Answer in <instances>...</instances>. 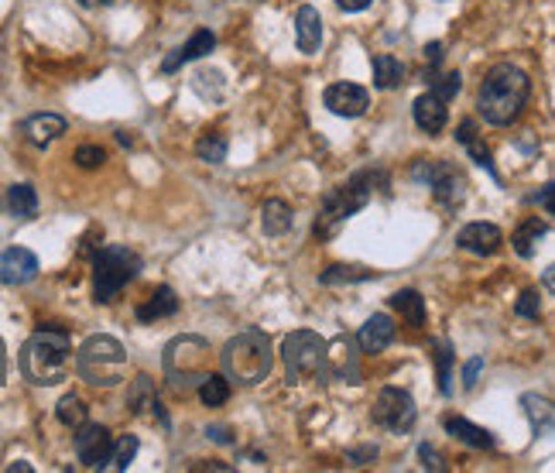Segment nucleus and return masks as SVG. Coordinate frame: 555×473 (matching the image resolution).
<instances>
[{
	"instance_id": "1",
	"label": "nucleus",
	"mask_w": 555,
	"mask_h": 473,
	"mask_svg": "<svg viewBox=\"0 0 555 473\" xmlns=\"http://www.w3.org/2000/svg\"><path fill=\"white\" fill-rule=\"evenodd\" d=\"M528 97H531V79L525 72L511 66V62H500L484 76L480 83V97H477V110L487 124H514L521 110H525Z\"/></svg>"
},
{
	"instance_id": "2",
	"label": "nucleus",
	"mask_w": 555,
	"mask_h": 473,
	"mask_svg": "<svg viewBox=\"0 0 555 473\" xmlns=\"http://www.w3.org/2000/svg\"><path fill=\"white\" fill-rule=\"evenodd\" d=\"M72 364V344L66 330H38L28 344L21 346V374L31 385L52 387L62 385Z\"/></svg>"
},
{
	"instance_id": "3",
	"label": "nucleus",
	"mask_w": 555,
	"mask_h": 473,
	"mask_svg": "<svg viewBox=\"0 0 555 473\" xmlns=\"http://www.w3.org/2000/svg\"><path fill=\"white\" fill-rule=\"evenodd\" d=\"M220 360H223V371H227L230 381H237V385H261L271 374L274 354H271V340L264 333L243 330L233 340H227Z\"/></svg>"
},
{
	"instance_id": "4",
	"label": "nucleus",
	"mask_w": 555,
	"mask_h": 473,
	"mask_svg": "<svg viewBox=\"0 0 555 473\" xmlns=\"http://www.w3.org/2000/svg\"><path fill=\"white\" fill-rule=\"evenodd\" d=\"M377 182H385V175L381 172H356L346 186L340 189H329L326 196H323V210H319V220H315V233L319 237H333L336 230L356 213V210H364L374 196V186Z\"/></svg>"
},
{
	"instance_id": "5",
	"label": "nucleus",
	"mask_w": 555,
	"mask_h": 473,
	"mask_svg": "<svg viewBox=\"0 0 555 473\" xmlns=\"http://www.w3.org/2000/svg\"><path fill=\"white\" fill-rule=\"evenodd\" d=\"M76 371L86 385L114 387L128 377V354L114 336H89L76 354Z\"/></svg>"
},
{
	"instance_id": "6",
	"label": "nucleus",
	"mask_w": 555,
	"mask_h": 473,
	"mask_svg": "<svg viewBox=\"0 0 555 473\" xmlns=\"http://www.w3.org/2000/svg\"><path fill=\"white\" fill-rule=\"evenodd\" d=\"M206 374H210V344L202 336L185 333L165 346V377H169L171 391L189 395L200 387Z\"/></svg>"
},
{
	"instance_id": "7",
	"label": "nucleus",
	"mask_w": 555,
	"mask_h": 473,
	"mask_svg": "<svg viewBox=\"0 0 555 473\" xmlns=\"http://www.w3.org/2000/svg\"><path fill=\"white\" fill-rule=\"evenodd\" d=\"M141 272V258L128 247H100L93 258V295L97 302H114L120 288Z\"/></svg>"
},
{
	"instance_id": "8",
	"label": "nucleus",
	"mask_w": 555,
	"mask_h": 473,
	"mask_svg": "<svg viewBox=\"0 0 555 473\" xmlns=\"http://www.w3.org/2000/svg\"><path fill=\"white\" fill-rule=\"evenodd\" d=\"M282 357L285 367L295 381H309L323 371V360H326V340L313 330H295L285 336L282 344Z\"/></svg>"
},
{
	"instance_id": "9",
	"label": "nucleus",
	"mask_w": 555,
	"mask_h": 473,
	"mask_svg": "<svg viewBox=\"0 0 555 473\" xmlns=\"http://www.w3.org/2000/svg\"><path fill=\"white\" fill-rule=\"evenodd\" d=\"M374 422L387 432H408L415 426V398L408 391H401V387H385L381 395H377V402H374Z\"/></svg>"
},
{
	"instance_id": "10",
	"label": "nucleus",
	"mask_w": 555,
	"mask_h": 473,
	"mask_svg": "<svg viewBox=\"0 0 555 473\" xmlns=\"http://www.w3.org/2000/svg\"><path fill=\"white\" fill-rule=\"evenodd\" d=\"M110 449H114V436L107 426H89L83 422L76 429V457L79 463H86L89 470H103L107 459H110Z\"/></svg>"
},
{
	"instance_id": "11",
	"label": "nucleus",
	"mask_w": 555,
	"mask_h": 473,
	"mask_svg": "<svg viewBox=\"0 0 555 473\" xmlns=\"http://www.w3.org/2000/svg\"><path fill=\"white\" fill-rule=\"evenodd\" d=\"M323 371H326L333 381L356 385V377H360V346H356L354 336H336L333 344H326Z\"/></svg>"
},
{
	"instance_id": "12",
	"label": "nucleus",
	"mask_w": 555,
	"mask_h": 473,
	"mask_svg": "<svg viewBox=\"0 0 555 473\" xmlns=\"http://www.w3.org/2000/svg\"><path fill=\"white\" fill-rule=\"evenodd\" d=\"M323 103H326L329 114L336 117H360L367 114L370 107V93L356 83H333V87L323 93Z\"/></svg>"
},
{
	"instance_id": "13",
	"label": "nucleus",
	"mask_w": 555,
	"mask_h": 473,
	"mask_svg": "<svg viewBox=\"0 0 555 473\" xmlns=\"http://www.w3.org/2000/svg\"><path fill=\"white\" fill-rule=\"evenodd\" d=\"M38 278V258L28 247H7L0 254V282L4 285H28Z\"/></svg>"
},
{
	"instance_id": "14",
	"label": "nucleus",
	"mask_w": 555,
	"mask_h": 473,
	"mask_svg": "<svg viewBox=\"0 0 555 473\" xmlns=\"http://www.w3.org/2000/svg\"><path fill=\"white\" fill-rule=\"evenodd\" d=\"M456 244L463 247V251H470V254L487 258V254H498L500 251L504 233H500V227H494V223H467V227L459 230Z\"/></svg>"
},
{
	"instance_id": "15",
	"label": "nucleus",
	"mask_w": 555,
	"mask_h": 473,
	"mask_svg": "<svg viewBox=\"0 0 555 473\" xmlns=\"http://www.w3.org/2000/svg\"><path fill=\"white\" fill-rule=\"evenodd\" d=\"M295 45L305 56H315L323 45V15L315 11L313 4H302L295 11Z\"/></svg>"
},
{
	"instance_id": "16",
	"label": "nucleus",
	"mask_w": 555,
	"mask_h": 473,
	"mask_svg": "<svg viewBox=\"0 0 555 473\" xmlns=\"http://www.w3.org/2000/svg\"><path fill=\"white\" fill-rule=\"evenodd\" d=\"M391 340H395V319L387 313L370 315L367 323L360 326V333H356V346H360L364 354H377V350H385Z\"/></svg>"
},
{
	"instance_id": "17",
	"label": "nucleus",
	"mask_w": 555,
	"mask_h": 473,
	"mask_svg": "<svg viewBox=\"0 0 555 473\" xmlns=\"http://www.w3.org/2000/svg\"><path fill=\"white\" fill-rule=\"evenodd\" d=\"M216 48V35L213 31H206V28H200L189 42L182 45V48H175L165 62H161V72H175L179 66H185V62H196V58H202L206 52H213Z\"/></svg>"
},
{
	"instance_id": "18",
	"label": "nucleus",
	"mask_w": 555,
	"mask_h": 473,
	"mask_svg": "<svg viewBox=\"0 0 555 473\" xmlns=\"http://www.w3.org/2000/svg\"><path fill=\"white\" fill-rule=\"evenodd\" d=\"M21 130H25V138H28L35 148H48L56 138L66 134V120L58 114H35L21 124Z\"/></svg>"
},
{
	"instance_id": "19",
	"label": "nucleus",
	"mask_w": 555,
	"mask_h": 473,
	"mask_svg": "<svg viewBox=\"0 0 555 473\" xmlns=\"http://www.w3.org/2000/svg\"><path fill=\"white\" fill-rule=\"evenodd\" d=\"M415 114V124L426 130V134H439L446 128V120H449V110H446V103L439 97H432V93H422L412 107Z\"/></svg>"
},
{
	"instance_id": "20",
	"label": "nucleus",
	"mask_w": 555,
	"mask_h": 473,
	"mask_svg": "<svg viewBox=\"0 0 555 473\" xmlns=\"http://www.w3.org/2000/svg\"><path fill=\"white\" fill-rule=\"evenodd\" d=\"M295 223V213H292V206L282 200H268L261 206V230L268 233V237H285L288 230Z\"/></svg>"
},
{
	"instance_id": "21",
	"label": "nucleus",
	"mask_w": 555,
	"mask_h": 473,
	"mask_svg": "<svg viewBox=\"0 0 555 473\" xmlns=\"http://www.w3.org/2000/svg\"><path fill=\"white\" fill-rule=\"evenodd\" d=\"M428 189H432L436 202H439V206H446V210H456V206L463 202V196H467V189H463V175L456 172L453 165H449V169H446V172H442Z\"/></svg>"
},
{
	"instance_id": "22",
	"label": "nucleus",
	"mask_w": 555,
	"mask_h": 473,
	"mask_svg": "<svg viewBox=\"0 0 555 473\" xmlns=\"http://www.w3.org/2000/svg\"><path fill=\"white\" fill-rule=\"evenodd\" d=\"M179 313V299L169 285H161L158 292H151V299L138 305V319L141 323H155V319H169V315Z\"/></svg>"
},
{
	"instance_id": "23",
	"label": "nucleus",
	"mask_w": 555,
	"mask_h": 473,
	"mask_svg": "<svg viewBox=\"0 0 555 473\" xmlns=\"http://www.w3.org/2000/svg\"><path fill=\"white\" fill-rule=\"evenodd\" d=\"M549 233V223L545 220H539V216H531V220H525L521 227L514 230V237H511V244L514 251L521 254V258H531L535 251H539V241Z\"/></svg>"
},
{
	"instance_id": "24",
	"label": "nucleus",
	"mask_w": 555,
	"mask_h": 473,
	"mask_svg": "<svg viewBox=\"0 0 555 473\" xmlns=\"http://www.w3.org/2000/svg\"><path fill=\"white\" fill-rule=\"evenodd\" d=\"M442 426H446V432H453L456 439H463L467 446H473V449H490V446H494V436H490L487 429H480V426L467 422V418L449 416Z\"/></svg>"
},
{
	"instance_id": "25",
	"label": "nucleus",
	"mask_w": 555,
	"mask_h": 473,
	"mask_svg": "<svg viewBox=\"0 0 555 473\" xmlns=\"http://www.w3.org/2000/svg\"><path fill=\"white\" fill-rule=\"evenodd\" d=\"M456 141L463 144L467 151H470V158L477 161V165H484L487 172H494V161H490V148H487L484 141H480V134H477V124L473 120H463L459 128H456ZM498 175V172H494Z\"/></svg>"
},
{
	"instance_id": "26",
	"label": "nucleus",
	"mask_w": 555,
	"mask_h": 473,
	"mask_svg": "<svg viewBox=\"0 0 555 473\" xmlns=\"http://www.w3.org/2000/svg\"><path fill=\"white\" fill-rule=\"evenodd\" d=\"M391 309L401 313V319H408V326H426V299L418 292H412V288L395 292L391 295Z\"/></svg>"
},
{
	"instance_id": "27",
	"label": "nucleus",
	"mask_w": 555,
	"mask_h": 473,
	"mask_svg": "<svg viewBox=\"0 0 555 473\" xmlns=\"http://www.w3.org/2000/svg\"><path fill=\"white\" fill-rule=\"evenodd\" d=\"M4 202H7L11 216H17V220H31V216L38 213V192L28 182H17V186L7 189V200Z\"/></svg>"
},
{
	"instance_id": "28",
	"label": "nucleus",
	"mask_w": 555,
	"mask_h": 473,
	"mask_svg": "<svg viewBox=\"0 0 555 473\" xmlns=\"http://www.w3.org/2000/svg\"><path fill=\"white\" fill-rule=\"evenodd\" d=\"M401 79H405V66H401V58L387 56H374V87L377 89H395L401 87Z\"/></svg>"
},
{
	"instance_id": "29",
	"label": "nucleus",
	"mask_w": 555,
	"mask_h": 473,
	"mask_svg": "<svg viewBox=\"0 0 555 473\" xmlns=\"http://www.w3.org/2000/svg\"><path fill=\"white\" fill-rule=\"evenodd\" d=\"M200 398H202V405H210V408H216V405H223L230 398V377H223V374H206L200 381Z\"/></svg>"
},
{
	"instance_id": "30",
	"label": "nucleus",
	"mask_w": 555,
	"mask_h": 473,
	"mask_svg": "<svg viewBox=\"0 0 555 473\" xmlns=\"http://www.w3.org/2000/svg\"><path fill=\"white\" fill-rule=\"evenodd\" d=\"M521 405H525V416L531 418V429L549 432V426H552V402L545 395H525Z\"/></svg>"
},
{
	"instance_id": "31",
	"label": "nucleus",
	"mask_w": 555,
	"mask_h": 473,
	"mask_svg": "<svg viewBox=\"0 0 555 473\" xmlns=\"http://www.w3.org/2000/svg\"><path fill=\"white\" fill-rule=\"evenodd\" d=\"M56 418L62 426H69V429H79L86 418H89V408H86V402L79 395H66V398L56 405Z\"/></svg>"
},
{
	"instance_id": "32",
	"label": "nucleus",
	"mask_w": 555,
	"mask_h": 473,
	"mask_svg": "<svg viewBox=\"0 0 555 473\" xmlns=\"http://www.w3.org/2000/svg\"><path fill=\"white\" fill-rule=\"evenodd\" d=\"M432 360H436V374H439V391L442 395H449L453 391V350L446 340H432Z\"/></svg>"
},
{
	"instance_id": "33",
	"label": "nucleus",
	"mask_w": 555,
	"mask_h": 473,
	"mask_svg": "<svg viewBox=\"0 0 555 473\" xmlns=\"http://www.w3.org/2000/svg\"><path fill=\"white\" fill-rule=\"evenodd\" d=\"M370 278H377V272H370V268H346V264H333L326 272L319 274V282L323 285H340V282H370Z\"/></svg>"
},
{
	"instance_id": "34",
	"label": "nucleus",
	"mask_w": 555,
	"mask_h": 473,
	"mask_svg": "<svg viewBox=\"0 0 555 473\" xmlns=\"http://www.w3.org/2000/svg\"><path fill=\"white\" fill-rule=\"evenodd\" d=\"M134 457H138V436H120L114 449H110V459H107L103 470H128Z\"/></svg>"
},
{
	"instance_id": "35",
	"label": "nucleus",
	"mask_w": 555,
	"mask_h": 473,
	"mask_svg": "<svg viewBox=\"0 0 555 473\" xmlns=\"http://www.w3.org/2000/svg\"><path fill=\"white\" fill-rule=\"evenodd\" d=\"M196 155H200V161H206V165L227 161V138H223V134H202L200 144H196Z\"/></svg>"
},
{
	"instance_id": "36",
	"label": "nucleus",
	"mask_w": 555,
	"mask_h": 473,
	"mask_svg": "<svg viewBox=\"0 0 555 473\" xmlns=\"http://www.w3.org/2000/svg\"><path fill=\"white\" fill-rule=\"evenodd\" d=\"M463 89V76L459 72H442V76H432V97H439L442 103H449Z\"/></svg>"
},
{
	"instance_id": "37",
	"label": "nucleus",
	"mask_w": 555,
	"mask_h": 473,
	"mask_svg": "<svg viewBox=\"0 0 555 473\" xmlns=\"http://www.w3.org/2000/svg\"><path fill=\"white\" fill-rule=\"evenodd\" d=\"M128 402H130V408H134V412H148V408L158 402L151 377H138V381H134V387H130V395H128Z\"/></svg>"
},
{
	"instance_id": "38",
	"label": "nucleus",
	"mask_w": 555,
	"mask_h": 473,
	"mask_svg": "<svg viewBox=\"0 0 555 473\" xmlns=\"http://www.w3.org/2000/svg\"><path fill=\"white\" fill-rule=\"evenodd\" d=\"M514 313L521 315V319H539L541 315V299L535 288H528V292H521V299H518V305H514Z\"/></svg>"
},
{
	"instance_id": "39",
	"label": "nucleus",
	"mask_w": 555,
	"mask_h": 473,
	"mask_svg": "<svg viewBox=\"0 0 555 473\" xmlns=\"http://www.w3.org/2000/svg\"><path fill=\"white\" fill-rule=\"evenodd\" d=\"M103 161H107V151L97 148V144H83V148L76 151V165H79V169H100Z\"/></svg>"
},
{
	"instance_id": "40",
	"label": "nucleus",
	"mask_w": 555,
	"mask_h": 473,
	"mask_svg": "<svg viewBox=\"0 0 555 473\" xmlns=\"http://www.w3.org/2000/svg\"><path fill=\"white\" fill-rule=\"evenodd\" d=\"M418 459H422V467H426V470H446L442 457H439V453H436V449H432L428 443L418 446Z\"/></svg>"
},
{
	"instance_id": "41",
	"label": "nucleus",
	"mask_w": 555,
	"mask_h": 473,
	"mask_svg": "<svg viewBox=\"0 0 555 473\" xmlns=\"http://www.w3.org/2000/svg\"><path fill=\"white\" fill-rule=\"evenodd\" d=\"M480 367H484V357L467 360V367H463V385H467V387L477 385V374H480Z\"/></svg>"
},
{
	"instance_id": "42",
	"label": "nucleus",
	"mask_w": 555,
	"mask_h": 473,
	"mask_svg": "<svg viewBox=\"0 0 555 473\" xmlns=\"http://www.w3.org/2000/svg\"><path fill=\"white\" fill-rule=\"evenodd\" d=\"M367 459H377V446H367V449H356V453H350V467H364Z\"/></svg>"
},
{
	"instance_id": "43",
	"label": "nucleus",
	"mask_w": 555,
	"mask_h": 473,
	"mask_svg": "<svg viewBox=\"0 0 555 473\" xmlns=\"http://www.w3.org/2000/svg\"><path fill=\"white\" fill-rule=\"evenodd\" d=\"M426 62L432 66V76H436V66L442 62V42H432L426 45Z\"/></svg>"
},
{
	"instance_id": "44",
	"label": "nucleus",
	"mask_w": 555,
	"mask_h": 473,
	"mask_svg": "<svg viewBox=\"0 0 555 473\" xmlns=\"http://www.w3.org/2000/svg\"><path fill=\"white\" fill-rule=\"evenodd\" d=\"M346 15H356V11H367L370 7V0H336Z\"/></svg>"
},
{
	"instance_id": "45",
	"label": "nucleus",
	"mask_w": 555,
	"mask_h": 473,
	"mask_svg": "<svg viewBox=\"0 0 555 473\" xmlns=\"http://www.w3.org/2000/svg\"><path fill=\"white\" fill-rule=\"evenodd\" d=\"M206 436H210V439H216V443H233L230 429H223V426H210V429H206Z\"/></svg>"
},
{
	"instance_id": "46",
	"label": "nucleus",
	"mask_w": 555,
	"mask_h": 473,
	"mask_svg": "<svg viewBox=\"0 0 555 473\" xmlns=\"http://www.w3.org/2000/svg\"><path fill=\"white\" fill-rule=\"evenodd\" d=\"M539 202H541V210H545V213H552V182H549V186L541 189Z\"/></svg>"
},
{
	"instance_id": "47",
	"label": "nucleus",
	"mask_w": 555,
	"mask_h": 473,
	"mask_svg": "<svg viewBox=\"0 0 555 473\" xmlns=\"http://www.w3.org/2000/svg\"><path fill=\"white\" fill-rule=\"evenodd\" d=\"M7 381V354H4V340H0V385Z\"/></svg>"
},
{
	"instance_id": "48",
	"label": "nucleus",
	"mask_w": 555,
	"mask_h": 473,
	"mask_svg": "<svg viewBox=\"0 0 555 473\" xmlns=\"http://www.w3.org/2000/svg\"><path fill=\"white\" fill-rule=\"evenodd\" d=\"M7 470H11V473H28L31 467H28V463H11V467H7Z\"/></svg>"
},
{
	"instance_id": "49",
	"label": "nucleus",
	"mask_w": 555,
	"mask_h": 473,
	"mask_svg": "<svg viewBox=\"0 0 555 473\" xmlns=\"http://www.w3.org/2000/svg\"><path fill=\"white\" fill-rule=\"evenodd\" d=\"M83 7H97V4H103V0H79Z\"/></svg>"
}]
</instances>
